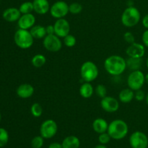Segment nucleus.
<instances>
[{"mask_svg": "<svg viewBox=\"0 0 148 148\" xmlns=\"http://www.w3.org/2000/svg\"><path fill=\"white\" fill-rule=\"evenodd\" d=\"M105 70L112 76L117 77L125 72L127 69V61L122 56L119 55H111L104 61Z\"/></svg>", "mask_w": 148, "mask_h": 148, "instance_id": "1", "label": "nucleus"}, {"mask_svg": "<svg viewBox=\"0 0 148 148\" xmlns=\"http://www.w3.org/2000/svg\"><path fill=\"white\" fill-rule=\"evenodd\" d=\"M107 132L111 139L116 140H122L125 138L129 132L128 124L122 119H115L108 124Z\"/></svg>", "mask_w": 148, "mask_h": 148, "instance_id": "2", "label": "nucleus"}, {"mask_svg": "<svg viewBox=\"0 0 148 148\" xmlns=\"http://www.w3.org/2000/svg\"><path fill=\"white\" fill-rule=\"evenodd\" d=\"M141 20V14L137 7H128L123 12L121 16V22L127 27H132L137 25Z\"/></svg>", "mask_w": 148, "mask_h": 148, "instance_id": "3", "label": "nucleus"}, {"mask_svg": "<svg viewBox=\"0 0 148 148\" xmlns=\"http://www.w3.org/2000/svg\"><path fill=\"white\" fill-rule=\"evenodd\" d=\"M14 41L16 46L21 49H28L34 43V38L30 30L19 28L14 35Z\"/></svg>", "mask_w": 148, "mask_h": 148, "instance_id": "4", "label": "nucleus"}, {"mask_svg": "<svg viewBox=\"0 0 148 148\" xmlns=\"http://www.w3.org/2000/svg\"><path fill=\"white\" fill-rule=\"evenodd\" d=\"M79 72L82 79L87 82L95 81L99 75L98 66L91 61H87L84 62L81 66Z\"/></svg>", "mask_w": 148, "mask_h": 148, "instance_id": "5", "label": "nucleus"}, {"mask_svg": "<svg viewBox=\"0 0 148 148\" xmlns=\"http://www.w3.org/2000/svg\"><path fill=\"white\" fill-rule=\"evenodd\" d=\"M128 88L136 91L142 89L145 83V75L141 70L132 71L127 79Z\"/></svg>", "mask_w": 148, "mask_h": 148, "instance_id": "6", "label": "nucleus"}, {"mask_svg": "<svg viewBox=\"0 0 148 148\" xmlns=\"http://www.w3.org/2000/svg\"><path fill=\"white\" fill-rule=\"evenodd\" d=\"M62 41L60 38L56 35H46L43 39V46L48 51L56 52L59 51L62 48Z\"/></svg>", "mask_w": 148, "mask_h": 148, "instance_id": "7", "label": "nucleus"}, {"mask_svg": "<svg viewBox=\"0 0 148 148\" xmlns=\"http://www.w3.org/2000/svg\"><path fill=\"white\" fill-rule=\"evenodd\" d=\"M57 131V123L53 119L46 120L40 127V134L44 139L52 138L56 135Z\"/></svg>", "mask_w": 148, "mask_h": 148, "instance_id": "8", "label": "nucleus"}, {"mask_svg": "<svg viewBox=\"0 0 148 148\" xmlns=\"http://www.w3.org/2000/svg\"><path fill=\"white\" fill-rule=\"evenodd\" d=\"M49 12L51 15L56 20L64 18L69 12V5L64 1H57L51 6Z\"/></svg>", "mask_w": 148, "mask_h": 148, "instance_id": "9", "label": "nucleus"}, {"mask_svg": "<svg viewBox=\"0 0 148 148\" xmlns=\"http://www.w3.org/2000/svg\"><path fill=\"white\" fill-rule=\"evenodd\" d=\"M129 140L132 148H147L148 146V137L143 132L136 131L133 132Z\"/></svg>", "mask_w": 148, "mask_h": 148, "instance_id": "10", "label": "nucleus"}, {"mask_svg": "<svg viewBox=\"0 0 148 148\" xmlns=\"http://www.w3.org/2000/svg\"><path fill=\"white\" fill-rule=\"evenodd\" d=\"M101 106L106 112L114 113L116 112L119 108V102L114 97L106 95L101 98Z\"/></svg>", "mask_w": 148, "mask_h": 148, "instance_id": "11", "label": "nucleus"}, {"mask_svg": "<svg viewBox=\"0 0 148 148\" xmlns=\"http://www.w3.org/2000/svg\"><path fill=\"white\" fill-rule=\"evenodd\" d=\"M55 30V35L61 38L69 34L70 32V25L65 18L57 19L53 24Z\"/></svg>", "mask_w": 148, "mask_h": 148, "instance_id": "12", "label": "nucleus"}, {"mask_svg": "<svg viewBox=\"0 0 148 148\" xmlns=\"http://www.w3.org/2000/svg\"><path fill=\"white\" fill-rule=\"evenodd\" d=\"M145 53V46L140 43H131L126 49V54L128 57L143 58Z\"/></svg>", "mask_w": 148, "mask_h": 148, "instance_id": "13", "label": "nucleus"}, {"mask_svg": "<svg viewBox=\"0 0 148 148\" xmlns=\"http://www.w3.org/2000/svg\"><path fill=\"white\" fill-rule=\"evenodd\" d=\"M36 21V17L32 13L23 14L17 21V25L20 29L30 30L35 25Z\"/></svg>", "mask_w": 148, "mask_h": 148, "instance_id": "14", "label": "nucleus"}, {"mask_svg": "<svg viewBox=\"0 0 148 148\" xmlns=\"http://www.w3.org/2000/svg\"><path fill=\"white\" fill-rule=\"evenodd\" d=\"M34 92V88L33 85L29 83L21 84L17 87V90H16V93H17V96L23 99L30 98V97L33 96Z\"/></svg>", "mask_w": 148, "mask_h": 148, "instance_id": "15", "label": "nucleus"}, {"mask_svg": "<svg viewBox=\"0 0 148 148\" xmlns=\"http://www.w3.org/2000/svg\"><path fill=\"white\" fill-rule=\"evenodd\" d=\"M22 15L20 10L15 7H10L3 12L2 17L5 21L8 23H14L17 22Z\"/></svg>", "mask_w": 148, "mask_h": 148, "instance_id": "16", "label": "nucleus"}, {"mask_svg": "<svg viewBox=\"0 0 148 148\" xmlns=\"http://www.w3.org/2000/svg\"><path fill=\"white\" fill-rule=\"evenodd\" d=\"M33 4L36 14L43 15L50 11L51 6L48 0H33Z\"/></svg>", "mask_w": 148, "mask_h": 148, "instance_id": "17", "label": "nucleus"}, {"mask_svg": "<svg viewBox=\"0 0 148 148\" xmlns=\"http://www.w3.org/2000/svg\"><path fill=\"white\" fill-rule=\"evenodd\" d=\"M92 127L94 131L98 134H101V133L106 132L108 131V124L103 118H97L93 121L92 124Z\"/></svg>", "mask_w": 148, "mask_h": 148, "instance_id": "18", "label": "nucleus"}, {"mask_svg": "<svg viewBox=\"0 0 148 148\" xmlns=\"http://www.w3.org/2000/svg\"><path fill=\"white\" fill-rule=\"evenodd\" d=\"M134 98V90L130 88H124L119 93V100L122 103H130Z\"/></svg>", "mask_w": 148, "mask_h": 148, "instance_id": "19", "label": "nucleus"}, {"mask_svg": "<svg viewBox=\"0 0 148 148\" xmlns=\"http://www.w3.org/2000/svg\"><path fill=\"white\" fill-rule=\"evenodd\" d=\"M62 145V148H79L80 141L77 137L71 135L65 137Z\"/></svg>", "mask_w": 148, "mask_h": 148, "instance_id": "20", "label": "nucleus"}, {"mask_svg": "<svg viewBox=\"0 0 148 148\" xmlns=\"http://www.w3.org/2000/svg\"><path fill=\"white\" fill-rule=\"evenodd\" d=\"M95 92V89L93 88L90 82H85L79 88V94L83 98H91Z\"/></svg>", "mask_w": 148, "mask_h": 148, "instance_id": "21", "label": "nucleus"}, {"mask_svg": "<svg viewBox=\"0 0 148 148\" xmlns=\"http://www.w3.org/2000/svg\"><path fill=\"white\" fill-rule=\"evenodd\" d=\"M126 61H127V67L131 71L140 70L143 66V58L128 57Z\"/></svg>", "mask_w": 148, "mask_h": 148, "instance_id": "22", "label": "nucleus"}, {"mask_svg": "<svg viewBox=\"0 0 148 148\" xmlns=\"http://www.w3.org/2000/svg\"><path fill=\"white\" fill-rule=\"evenodd\" d=\"M30 33L34 39H43L47 35L46 27L43 25H34L30 30Z\"/></svg>", "mask_w": 148, "mask_h": 148, "instance_id": "23", "label": "nucleus"}, {"mask_svg": "<svg viewBox=\"0 0 148 148\" xmlns=\"http://www.w3.org/2000/svg\"><path fill=\"white\" fill-rule=\"evenodd\" d=\"M46 62V56L41 53H38L33 56L31 59V64L34 67L40 68L44 66Z\"/></svg>", "mask_w": 148, "mask_h": 148, "instance_id": "24", "label": "nucleus"}, {"mask_svg": "<svg viewBox=\"0 0 148 148\" xmlns=\"http://www.w3.org/2000/svg\"><path fill=\"white\" fill-rule=\"evenodd\" d=\"M20 12L22 14H29L32 13L34 11V7H33V1H25L20 4L19 7Z\"/></svg>", "mask_w": 148, "mask_h": 148, "instance_id": "25", "label": "nucleus"}, {"mask_svg": "<svg viewBox=\"0 0 148 148\" xmlns=\"http://www.w3.org/2000/svg\"><path fill=\"white\" fill-rule=\"evenodd\" d=\"M30 113L32 116L36 118L41 116L43 114V108L42 106L38 103H34L30 107Z\"/></svg>", "mask_w": 148, "mask_h": 148, "instance_id": "26", "label": "nucleus"}, {"mask_svg": "<svg viewBox=\"0 0 148 148\" xmlns=\"http://www.w3.org/2000/svg\"><path fill=\"white\" fill-rule=\"evenodd\" d=\"M63 43L65 46L68 48H72L76 45V38L72 34H68L67 36L63 38Z\"/></svg>", "mask_w": 148, "mask_h": 148, "instance_id": "27", "label": "nucleus"}, {"mask_svg": "<svg viewBox=\"0 0 148 148\" xmlns=\"http://www.w3.org/2000/svg\"><path fill=\"white\" fill-rule=\"evenodd\" d=\"M9 133L5 129L0 127V147H3L8 143Z\"/></svg>", "mask_w": 148, "mask_h": 148, "instance_id": "28", "label": "nucleus"}, {"mask_svg": "<svg viewBox=\"0 0 148 148\" xmlns=\"http://www.w3.org/2000/svg\"><path fill=\"white\" fill-rule=\"evenodd\" d=\"M69 13L72 14H78L82 11V4L78 2H73L69 5Z\"/></svg>", "mask_w": 148, "mask_h": 148, "instance_id": "29", "label": "nucleus"}, {"mask_svg": "<svg viewBox=\"0 0 148 148\" xmlns=\"http://www.w3.org/2000/svg\"><path fill=\"white\" fill-rule=\"evenodd\" d=\"M44 143V138L42 136H36L31 140L32 148H41Z\"/></svg>", "mask_w": 148, "mask_h": 148, "instance_id": "30", "label": "nucleus"}, {"mask_svg": "<svg viewBox=\"0 0 148 148\" xmlns=\"http://www.w3.org/2000/svg\"><path fill=\"white\" fill-rule=\"evenodd\" d=\"M95 92L99 98H103L107 95V89L105 85L99 84L95 87Z\"/></svg>", "mask_w": 148, "mask_h": 148, "instance_id": "31", "label": "nucleus"}, {"mask_svg": "<svg viewBox=\"0 0 148 148\" xmlns=\"http://www.w3.org/2000/svg\"><path fill=\"white\" fill-rule=\"evenodd\" d=\"M111 137H110V135L108 134V133L104 132L99 134V137H98V141L102 145H106L108 143H109V142L111 141Z\"/></svg>", "mask_w": 148, "mask_h": 148, "instance_id": "32", "label": "nucleus"}, {"mask_svg": "<svg viewBox=\"0 0 148 148\" xmlns=\"http://www.w3.org/2000/svg\"><path fill=\"white\" fill-rule=\"evenodd\" d=\"M145 93L144 91L142 90V89L136 90L135 92H134V99L137 101H144L145 99Z\"/></svg>", "mask_w": 148, "mask_h": 148, "instance_id": "33", "label": "nucleus"}, {"mask_svg": "<svg viewBox=\"0 0 148 148\" xmlns=\"http://www.w3.org/2000/svg\"><path fill=\"white\" fill-rule=\"evenodd\" d=\"M124 39L129 44H131V43L135 42V38L131 32H126L124 34Z\"/></svg>", "mask_w": 148, "mask_h": 148, "instance_id": "34", "label": "nucleus"}, {"mask_svg": "<svg viewBox=\"0 0 148 148\" xmlns=\"http://www.w3.org/2000/svg\"><path fill=\"white\" fill-rule=\"evenodd\" d=\"M142 40H143V43L144 44L145 46L148 48V29L144 31V33H143V36H142Z\"/></svg>", "mask_w": 148, "mask_h": 148, "instance_id": "35", "label": "nucleus"}, {"mask_svg": "<svg viewBox=\"0 0 148 148\" xmlns=\"http://www.w3.org/2000/svg\"><path fill=\"white\" fill-rule=\"evenodd\" d=\"M46 30L47 35H51L55 34V30H54V26L53 25H49L46 27Z\"/></svg>", "mask_w": 148, "mask_h": 148, "instance_id": "36", "label": "nucleus"}, {"mask_svg": "<svg viewBox=\"0 0 148 148\" xmlns=\"http://www.w3.org/2000/svg\"><path fill=\"white\" fill-rule=\"evenodd\" d=\"M142 23L146 30L148 29V13L143 17V20H142Z\"/></svg>", "mask_w": 148, "mask_h": 148, "instance_id": "37", "label": "nucleus"}, {"mask_svg": "<svg viewBox=\"0 0 148 148\" xmlns=\"http://www.w3.org/2000/svg\"><path fill=\"white\" fill-rule=\"evenodd\" d=\"M49 148H62V145L59 143H52L49 145Z\"/></svg>", "mask_w": 148, "mask_h": 148, "instance_id": "38", "label": "nucleus"}, {"mask_svg": "<svg viewBox=\"0 0 148 148\" xmlns=\"http://www.w3.org/2000/svg\"><path fill=\"white\" fill-rule=\"evenodd\" d=\"M94 148H107V147H106L105 145L101 144V145H96Z\"/></svg>", "mask_w": 148, "mask_h": 148, "instance_id": "39", "label": "nucleus"}, {"mask_svg": "<svg viewBox=\"0 0 148 148\" xmlns=\"http://www.w3.org/2000/svg\"><path fill=\"white\" fill-rule=\"evenodd\" d=\"M145 101H146V103H147V105L148 106V92H147V95H146V97H145Z\"/></svg>", "mask_w": 148, "mask_h": 148, "instance_id": "40", "label": "nucleus"}, {"mask_svg": "<svg viewBox=\"0 0 148 148\" xmlns=\"http://www.w3.org/2000/svg\"><path fill=\"white\" fill-rule=\"evenodd\" d=\"M145 82H147V84L148 85V73L145 75Z\"/></svg>", "mask_w": 148, "mask_h": 148, "instance_id": "41", "label": "nucleus"}, {"mask_svg": "<svg viewBox=\"0 0 148 148\" xmlns=\"http://www.w3.org/2000/svg\"><path fill=\"white\" fill-rule=\"evenodd\" d=\"M146 66H147V68L148 69V56L147 58V60H146Z\"/></svg>", "mask_w": 148, "mask_h": 148, "instance_id": "42", "label": "nucleus"}, {"mask_svg": "<svg viewBox=\"0 0 148 148\" xmlns=\"http://www.w3.org/2000/svg\"><path fill=\"white\" fill-rule=\"evenodd\" d=\"M1 114L0 113V122H1Z\"/></svg>", "mask_w": 148, "mask_h": 148, "instance_id": "43", "label": "nucleus"}]
</instances>
